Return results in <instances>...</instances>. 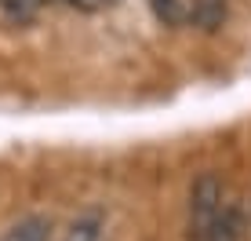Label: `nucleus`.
<instances>
[{
	"mask_svg": "<svg viewBox=\"0 0 251 241\" xmlns=\"http://www.w3.org/2000/svg\"><path fill=\"white\" fill-rule=\"evenodd\" d=\"M201 241H240V209L237 205H226V212L215 219V227Z\"/></svg>",
	"mask_w": 251,
	"mask_h": 241,
	"instance_id": "nucleus-3",
	"label": "nucleus"
},
{
	"mask_svg": "<svg viewBox=\"0 0 251 241\" xmlns=\"http://www.w3.org/2000/svg\"><path fill=\"white\" fill-rule=\"evenodd\" d=\"M102 234H106V219L99 212H84V216H76L69 223L62 241H102Z\"/></svg>",
	"mask_w": 251,
	"mask_h": 241,
	"instance_id": "nucleus-2",
	"label": "nucleus"
},
{
	"mask_svg": "<svg viewBox=\"0 0 251 241\" xmlns=\"http://www.w3.org/2000/svg\"><path fill=\"white\" fill-rule=\"evenodd\" d=\"M48 230H51V223H48V219L29 216V219L15 223V227L7 230V238H4V241H48Z\"/></svg>",
	"mask_w": 251,
	"mask_h": 241,
	"instance_id": "nucleus-4",
	"label": "nucleus"
},
{
	"mask_svg": "<svg viewBox=\"0 0 251 241\" xmlns=\"http://www.w3.org/2000/svg\"><path fill=\"white\" fill-rule=\"evenodd\" d=\"M226 212V186L215 172H201L189 186V238L201 241Z\"/></svg>",
	"mask_w": 251,
	"mask_h": 241,
	"instance_id": "nucleus-1",
	"label": "nucleus"
},
{
	"mask_svg": "<svg viewBox=\"0 0 251 241\" xmlns=\"http://www.w3.org/2000/svg\"><path fill=\"white\" fill-rule=\"evenodd\" d=\"M69 7H76V11H84V15H95V11H102V7H109V0H66Z\"/></svg>",
	"mask_w": 251,
	"mask_h": 241,
	"instance_id": "nucleus-6",
	"label": "nucleus"
},
{
	"mask_svg": "<svg viewBox=\"0 0 251 241\" xmlns=\"http://www.w3.org/2000/svg\"><path fill=\"white\" fill-rule=\"evenodd\" d=\"M153 11H157V19L164 26H178L186 19V4L182 0H153Z\"/></svg>",
	"mask_w": 251,
	"mask_h": 241,
	"instance_id": "nucleus-5",
	"label": "nucleus"
}]
</instances>
